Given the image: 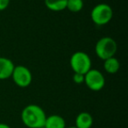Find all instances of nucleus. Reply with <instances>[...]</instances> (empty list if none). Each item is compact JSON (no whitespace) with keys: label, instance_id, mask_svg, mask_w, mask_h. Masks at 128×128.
Returning a JSON list of instances; mask_svg holds the SVG:
<instances>
[{"label":"nucleus","instance_id":"nucleus-1","mask_svg":"<svg viewBox=\"0 0 128 128\" xmlns=\"http://www.w3.org/2000/svg\"><path fill=\"white\" fill-rule=\"evenodd\" d=\"M46 118V112L37 104H28L21 112V120L28 128L44 127Z\"/></svg>","mask_w":128,"mask_h":128},{"label":"nucleus","instance_id":"nucleus-2","mask_svg":"<svg viewBox=\"0 0 128 128\" xmlns=\"http://www.w3.org/2000/svg\"><path fill=\"white\" fill-rule=\"evenodd\" d=\"M118 45L115 40L110 37H103L98 40L95 46V52L98 58L104 60L115 55Z\"/></svg>","mask_w":128,"mask_h":128},{"label":"nucleus","instance_id":"nucleus-3","mask_svg":"<svg viewBox=\"0 0 128 128\" xmlns=\"http://www.w3.org/2000/svg\"><path fill=\"white\" fill-rule=\"evenodd\" d=\"M70 67L74 73L85 75L91 68V60L88 54L82 51H77L70 57Z\"/></svg>","mask_w":128,"mask_h":128},{"label":"nucleus","instance_id":"nucleus-4","mask_svg":"<svg viewBox=\"0 0 128 128\" xmlns=\"http://www.w3.org/2000/svg\"><path fill=\"white\" fill-rule=\"evenodd\" d=\"M113 17L112 8L107 4H98L93 7L90 12V18L96 26H104L112 20Z\"/></svg>","mask_w":128,"mask_h":128},{"label":"nucleus","instance_id":"nucleus-5","mask_svg":"<svg viewBox=\"0 0 128 128\" xmlns=\"http://www.w3.org/2000/svg\"><path fill=\"white\" fill-rule=\"evenodd\" d=\"M84 84L90 90L99 91L104 87L105 78L99 70L90 68L84 75Z\"/></svg>","mask_w":128,"mask_h":128},{"label":"nucleus","instance_id":"nucleus-6","mask_svg":"<svg viewBox=\"0 0 128 128\" xmlns=\"http://www.w3.org/2000/svg\"><path fill=\"white\" fill-rule=\"evenodd\" d=\"M12 78L16 85L20 88H26L32 84V76L30 70L23 65H18L13 68Z\"/></svg>","mask_w":128,"mask_h":128},{"label":"nucleus","instance_id":"nucleus-7","mask_svg":"<svg viewBox=\"0 0 128 128\" xmlns=\"http://www.w3.org/2000/svg\"><path fill=\"white\" fill-rule=\"evenodd\" d=\"M15 65L12 60L6 57H0V80H6L12 76Z\"/></svg>","mask_w":128,"mask_h":128},{"label":"nucleus","instance_id":"nucleus-8","mask_svg":"<svg viewBox=\"0 0 128 128\" xmlns=\"http://www.w3.org/2000/svg\"><path fill=\"white\" fill-rule=\"evenodd\" d=\"M66 121L62 116L53 114L46 117L45 121L44 128H65Z\"/></svg>","mask_w":128,"mask_h":128},{"label":"nucleus","instance_id":"nucleus-9","mask_svg":"<svg viewBox=\"0 0 128 128\" xmlns=\"http://www.w3.org/2000/svg\"><path fill=\"white\" fill-rule=\"evenodd\" d=\"M75 122L76 128H91L93 126V117L89 112H82L76 116Z\"/></svg>","mask_w":128,"mask_h":128},{"label":"nucleus","instance_id":"nucleus-10","mask_svg":"<svg viewBox=\"0 0 128 128\" xmlns=\"http://www.w3.org/2000/svg\"><path fill=\"white\" fill-rule=\"evenodd\" d=\"M120 63L119 60L115 57H110L104 60V68L109 74H115L119 70Z\"/></svg>","mask_w":128,"mask_h":128},{"label":"nucleus","instance_id":"nucleus-11","mask_svg":"<svg viewBox=\"0 0 128 128\" xmlns=\"http://www.w3.org/2000/svg\"><path fill=\"white\" fill-rule=\"evenodd\" d=\"M68 0H44L45 6L53 12H62L66 9Z\"/></svg>","mask_w":128,"mask_h":128},{"label":"nucleus","instance_id":"nucleus-12","mask_svg":"<svg viewBox=\"0 0 128 128\" xmlns=\"http://www.w3.org/2000/svg\"><path fill=\"white\" fill-rule=\"evenodd\" d=\"M84 8V1L82 0H68L67 1V7L70 12L74 13L79 12Z\"/></svg>","mask_w":128,"mask_h":128},{"label":"nucleus","instance_id":"nucleus-13","mask_svg":"<svg viewBox=\"0 0 128 128\" xmlns=\"http://www.w3.org/2000/svg\"><path fill=\"white\" fill-rule=\"evenodd\" d=\"M73 81L76 84H84V75L78 73H74L73 76Z\"/></svg>","mask_w":128,"mask_h":128},{"label":"nucleus","instance_id":"nucleus-14","mask_svg":"<svg viewBox=\"0 0 128 128\" xmlns=\"http://www.w3.org/2000/svg\"><path fill=\"white\" fill-rule=\"evenodd\" d=\"M11 0H0V11H4L9 6Z\"/></svg>","mask_w":128,"mask_h":128},{"label":"nucleus","instance_id":"nucleus-15","mask_svg":"<svg viewBox=\"0 0 128 128\" xmlns=\"http://www.w3.org/2000/svg\"><path fill=\"white\" fill-rule=\"evenodd\" d=\"M0 128H11V126L4 123H0Z\"/></svg>","mask_w":128,"mask_h":128},{"label":"nucleus","instance_id":"nucleus-16","mask_svg":"<svg viewBox=\"0 0 128 128\" xmlns=\"http://www.w3.org/2000/svg\"><path fill=\"white\" fill-rule=\"evenodd\" d=\"M65 128H76V126H70V127H67L66 126Z\"/></svg>","mask_w":128,"mask_h":128},{"label":"nucleus","instance_id":"nucleus-17","mask_svg":"<svg viewBox=\"0 0 128 128\" xmlns=\"http://www.w3.org/2000/svg\"><path fill=\"white\" fill-rule=\"evenodd\" d=\"M41 128H44V127H41Z\"/></svg>","mask_w":128,"mask_h":128}]
</instances>
